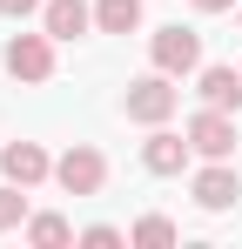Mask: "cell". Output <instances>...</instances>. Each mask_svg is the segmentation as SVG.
Wrapping results in <instances>:
<instances>
[{
    "instance_id": "7",
    "label": "cell",
    "mask_w": 242,
    "mask_h": 249,
    "mask_svg": "<svg viewBox=\"0 0 242 249\" xmlns=\"http://www.w3.org/2000/svg\"><path fill=\"white\" fill-rule=\"evenodd\" d=\"M189 155H195V148H189L182 135H168V128H155V135L141 142V168H148V175H182Z\"/></svg>"
},
{
    "instance_id": "10",
    "label": "cell",
    "mask_w": 242,
    "mask_h": 249,
    "mask_svg": "<svg viewBox=\"0 0 242 249\" xmlns=\"http://www.w3.org/2000/svg\"><path fill=\"white\" fill-rule=\"evenodd\" d=\"M40 20H47V34H54V41H81V34H87V20H94V7H87V0H47V14H40Z\"/></svg>"
},
{
    "instance_id": "4",
    "label": "cell",
    "mask_w": 242,
    "mask_h": 249,
    "mask_svg": "<svg viewBox=\"0 0 242 249\" xmlns=\"http://www.w3.org/2000/svg\"><path fill=\"white\" fill-rule=\"evenodd\" d=\"M7 74L14 81H47L54 74V34H14L7 41Z\"/></svg>"
},
{
    "instance_id": "17",
    "label": "cell",
    "mask_w": 242,
    "mask_h": 249,
    "mask_svg": "<svg viewBox=\"0 0 242 249\" xmlns=\"http://www.w3.org/2000/svg\"><path fill=\"white\" fill-rule=\"evenodd\" d=\"M195 7L202 14H222V7H236V0H195Z\"/></svg>"
},
{
    "instance_id": "6",
    "label": "cell",
    "mask_w": 242,
    "mask_h": 249,
    "mask_svg": "<svg viewBox=\"0 0 242 249\" xmlns=\"http://www.w3.org/2000/svg\"><path fill=\"white\" fill-rule=\"evenodd\" d=\"M0 175H7V182H20V189H34V182L54 175V162H47V148H40V142H7V148H0Z\"/></svg>"
},
{
    "instance_id": "13",
    "label": "cell",
    "mask_w": 242,
    "mask_h": 249,
    "mask_svg": "<svg viewBox=\"0 0 242 249\" xmlns=\"http://www.w3.org/2000/svg\"><path fill=\"white\" fill-rule=\"evenodd\" d=\"M128 243H148V249H161V243H175V222H168V215H141V222L128 229Z\"/></svg>"
},
{
    "instance_id": "14",
    "label": "cell",
    "mask_w": 242,
    "mask_h": 249,
    "mask_svg": "<svg viewBox=\"0 0 242 249\" xmlns=\"http://www.w3.org/2000/svg\"><path fill=\"white\" fill-rule=\"evenodd\" d=\"M27 222V196H20V182H7L0 189V229H20Z\"/></svg>"
},
{
    "instance_id": "9",
    "label": "cell",
    "mask_w": 242,
    "mask_h": 249,
    "mask_svg": "<svg viewBox=\"0 0 242 249\" xmlns=\"http://www.w3.org/2000/svg\"><path fill=\"white\" fill-rule=\"evenodd\" d=\"M202 108H229L236 115L242 108V68H202Z\"/></svg>"
},
{
    "instance_id": "1",
    "label": "cell",
    "mask_w": 242,
    "mask_h": 249,
    "mask_svg": "<svg viewBox=\"0 0 242 249\" xmlns=\"http://www.w3.org/2000/svg\"><path fill=\"white\" fill-rule=\"evenodd\" d=\"M182 108V88H175V74H148V81H128V122H141V128H161L168 115Z\"/></svg>"
},
{
    "instance_id": "3",
    "label": "cell",
    "mask_w": 242,
    "mask_h": 249,
    "mask_svg": "<svg viewBox=\"0 0 242 249\" xmlns=\"http://www.w3.org/2000/svg\"><path fill=\"white\" fill-rule=\"evenodd\" d=\"M54 182L68 189V196H94L101 182H108V162H101V148H87V142H74L61 162H54Z\"/></svg>"
},
{
    "instance_id": "5",
    "label": "cell",
    "mask_w": 242,
    "mask_h": 249,
    "mask_svg": "<svg viewBox=\"0 0 242 249\" xmlns=\"http://www.w3.org/2000/svg\"><path fill=\"white\" fill-rule=\"evenodd\" d=\"M148 54H155L161 74H189V68H202V34H189V27L175 20V27H161L155 41H148Z\"/></svg>"
},
{
    "instance_id": "8",
    "label": "cell",
    "mask_w": 242,
    "mask_h": 249,
    "mask_svg": "<svg viewBox=\"0 0 242 249\" xmlns=\"http://www.w3.org/2000/svg\"><path fill=\"white\" fill-rule=\"evenodd\" d=\"M236 196H242V182H236L229 162H208V168L195 175V202H202V209H229Z\"/></svg>"
},
{
    "instance_id": "12",
    "label": "cell",
    "mask_w": 242,
    "mask_h": 249,
    "mask_svg": "<svg viewBox=\"0 0 242 249\" xmlns=\"http://www.w3.org/2000/svg\"><path fill=\"white\" fill-rule=\"evenodd\" d=\"M27 243L34 249H68L74 229H68V215H27Z\"/></svg>"
},
{
    "instance_id": "2",
    "label": "cell",
    "mask_w": 242,
    "mask_h": 249,
    "mask_svg": "<svg viewBox=\"0 0 242 249\" xmlns=\"http://www.w3.org/2000/svg\"><path fill=\"white\" fill-rule=\"evenodd\" d=\"M189 148H195L202 162H229V155H236V122H229V108H202L195 122H189Z\"/></svg>"
},
{
    "instance_id": "16",
    "label": "cell",
    "mask_w": 242,
    "mask_h": 249,
    "mask_svg": "<svg viewBox=\"0 0 242 249\" xmlns=\"http://www.w3.org/2000/svg\"><path fill=\"white\" fill-rule=\"evenodd\" d=\"M34 7H40V0H0V14H7V20H27Z\"/></svg>"
},
{
    "instance_id": "15",
    "label": "cell",
    "mask_w": 242,
    "mask_h": 249,
    "mask_svg": "<svg viewBox=\"0 0 242 249\" xmlns=\"http://www.w3.org/2000/svg\"><path fill=\"white\" fill-rule=\"evenodd\" d=\"M74 243H81V249H121V243H128V236H121L115 222H94V229H81Z\"/></svg>"
},
{
    "instance_id": "11",
    "label": "cell",
    "mask_w": 242,
    "mask_h": 249,
    "mask_svg": "<svg viewBox=\"0 0 242 249\" xmlns=\"http://www.w3.org/2000/svg\"><path fill=\"white\" fill-rule=\"evenodd\" d=\"M94 27L101 34H135L141 27V0H94Z\"/></svg>"
}]
</instances>
